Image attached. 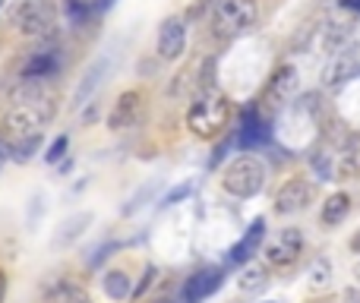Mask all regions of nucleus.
Masks as SVG:
<instances>
[{
    "label": "nucleus",
    "mask_w": 360,
    "mask_h": 303,
    "mask_svg": "<svg viewBox=\"0 0 360 303\" xmlns=\"http://www.w3.org/2000/svg\"><path fill=\"white\" fill-rule=\"evenodd\" d=\"M89 224H92V215H89V212H79V215L67 218V221L57 228V234H54V247L63 250V247H70L73 240H79V237L86 234Z\"/></svg>",
    "instance_id": "nucleus-16"
},
{
    "label": "nucleus",
    "mask_w": 360,
    "mask_h": 303,
    "mask_svg": "<svg viewBox=\"0 0 360 303\" xmlns=\"http://www.w3.org/2000/svg\"><path fill=\"white\" fill-rule=\"evenodd\" d=\"M4 297H6V275L0 272V303H4Z\"/></svg>",
    "instance_id": "nucleus-34"
},
{
    "label": "nucleus",
    "mask_w": 360,
    "mask_h": 303,
    "mask_svg": "<svg viewBox=\"0 0 360 303\" xmlns=\"http://www.w3.org/2000/svg\"><path fill=\"white\" fill-rule=\"evenodd\" d=\"M297 89H300L297 67H294V63H281V67L269 76L266 89H262V98L256 101V105H259L262 114H272V111H278V108L291 105Z\"/></svg>",
    "instance_id": "nucleus-4"
},
{
    "label": "nucleus",
    "mask_w": 360,
    "mask_h": 303,
    "mask_svg": "<svg viewBox=\"0 0 360 303\" xmlns=\"http://www.w3.org/2000/svg\"><path fill=\"white\" fill-rule=\"evenodd\" d=\"M228 117H231L228 95L215 86H202L196 92V98H193L190 111H186V127L199 139H215L228 127Z\"/></svg>",
    "instance_id": "nucleus-1"
},
{
    "label": "nucleus",
    "mask_w": 360,
    "mask_h": 303,
    "mask_svg": "<svg viewBox=\"0 0 360 303\" xmlns=\"http://www.w3.org/2000/svg\"><path fill=\"white\" fill-rule=\"evenodd\" d=\"M221 285H224V269H218V266H205V269L193 272L190 278L184 281L180 300H184V303H202V300H209Z\"/></svg>",
    "instance_id": "nucleus-9"
},
{
    "label": "nucleus",
    "mask_w": 360,
    "mask_h": 303,
    "mask_svg": "<svg viewBox=\"0 0 360 303\" xmlns=\"http://www.w3.org/2000/svg\"><path fill=\"white\" fill-rule=\"evenodd\" d=\"M357 73V60H354V54H351L348 48H338L335 51V60L326 67V76H323V82L326 86H342L345 79H351V76Z\"/></svg>",
    "instance_id": "nucleus-15"
},
{
    "label": "nucleus",
    "mask_w": 360,
    "mask_h": 303,
    "mask_svg": "<svg viewBox=\"0 0 360 303\" xmlns=\"http://www.w3.org/2000/svg\"><path fill=\"white\" fill-rule=\"evenodd\" d=\"M41 146V133H32V136H19L16 143H13V158L16 161H29L35 149Z\"/></svg>",
    "instance_id": "nucleus-20"
},
{
    "label": "nucleus",
    "mask_w": 360,
    "mask_h": 303,
    "mask_svg": "<svg viewBox=\"0 0 360 303\" xmlns=\"http://www.w3.org/2000/svg\"><path fill=\"white\" fill-rule=\"evenodd\" d=\"M269 139H272V127L262 117L259 105H247L240 111V117H237V133H234L237 149L253 152V149H259V146H266Z\"/></svg>",
    "instance_id": "nucleus-5"
},
{
    "label": "nucleus",
    "mask_w": 360,
    "mask_h": 303,
    "mask_svg": "<svg viewBox=\"0 0 360 303\" xmlns=\"http://www.w3.org/2000/svg\"><path fill=\"white\" fill-rule=\"evenodd\" d=\"M342 6H345V10H351V13H357V16H360V0H342Z\"/></svg>",
    "instance_id": "nucleus-31"
},
{
    "label": "nucleus",
    "mask_w": 360,
    "mask_h": 303,
    "mask_svg": "<svg viewBox=\"0 0 360 303\" xmlns=\"http://www.w3.org/2000/svg\"><path fill=\"white\" fill-rule=\"evenodd\" d=\"M51 303H89V297L73 285H60L54 294H51Z\"/></svg>",
    "instance_id": "nucleus-23"
},
{
    "label": "nucleus",
    "mask_w": 360,
    "mask_h": 303,
    "mask_svg": "<svg viewBox=\"0 0 360 303\" xmlns=\"http://www.w3.org/2000/svg\"><path fill=\"white\" fill-rule=\"evenodd\" d=\"M158 303H171V300H158Z\"/></svg>",
    "instance_id": "nucleus-37"
},
{
    "label": "nucleus",
    "mask_w": 360,
    "mask_h": 303,
    "mask_svg": "<svg viewBox=\"0 0 360 303\" xmlns=\"http://www.w3.org/2000/svg\"><path fill=\"white\" fill-rule=\"evenodd\" d=\"M63 6H67V16L73 19L76 25L86 22V19L95 13V0H63Z\"/></svg>",
    "instance_id": "nucleus-21"
},
{
    "label": "nucleus",
    "mask_w": 360,
    "mask_h": 303,
    "mask_svg": "<svg viewBox=\"0 0 360 303\" xmlns=\"http://www.w3.org/2000/svg\"><path fill=\"white\" fill-rule=\"evenodd\" d=\"M351 250H354V253L360 256V228L354 231V237H351Z\"/></svg>",
    "instance_id": "nucleus-33"
},
{
    "label": "nucleus",
    "mask_w": 360,
    "mask_h": 303,
    "mask_svg": "<svg viewBox=\"0 0 360 303\" xmlns=\"http://www.w3.org/2000/svg\"><path fill=\"white\" fill-rule=\"evenodd\" d=\"M348 215H351V196L348 193H332V196L323 202V215L319 218H323L326 228H338Z\"/></svg>",
    "instance_id": "nucleus-17"
},
{
    "label": "nucleus",
    "mask_w": 360,
    "mask_h": 303,
    "mask_svg": "<svg viewBox=\"0 0 360 303\" xmlns=\"http://www.w3.org/2000/svg\"><path fill=\"white\" fill-rule=\"evenodd\" d=\"M92 120H98V105H92L89 111H82V124H92Z\"/></svg>",
    "instance_id": "nucleus-29"
},
{
    "label": "nucleus",
    "mask_w": 360,
    "mask_h": 303,
    "mask_svg": "<svg viewBox=\"0 0 360 303\" xmlns=\"http://www.w3.org/2000/svg\"><path fill=\"white\" fill-rule=\"evenodd\" d=\"M0 6H4V0H0Z\"/></svg>",
    "instance_id": "nucleus-39"
},
{
    "label": "nucleus",
    "mask_w": 360,
    "mask_h": 303,
    "mask_svg": "<svg viewBox=\"0 0 360 303\" xmlns=\"http://www.w3.org/2000/svg\"><path fill=\"white\" fill-rule=\"evenodd\" d=\"M224 193H231L234 199H253L262 193L266 186V165L253 155H237L228 167H224L221 177Z\"/></svg>",
    "instance_id": "nucleus-2"
},
{
    "label": "nucleus",
    "mask_w": 360,
    "mask_h": 303,
    "mask_svg": "<svg viewBox=\"0 0 360 303\" xmlns=\"http://www.w3.org/2000/svg\"><path fill=\"white\" fill-rule=\"evenodd\" d=\"M155 190H158V180H152V183H146L143 190H139L136 196H133L130 202L124 205V215H133V212H139V209H143V205H146V199H152V193H155Z\"/></svg>",
    "instance_id": "nucleus-24"
},
{
    "label": "nucleus",
    "mask_w": 360,
    "mask_h": 303,
    "mask_svg": "<svg viewBox=\"0 0 360 303\" xmlns=\"http://www.w3.org/2000/svg\"><path fill=\"white\" fill-rule=\"evenodd\" d=\"M190 193H193V183H180V186H174V190H171L168 196L162 199V209H168V205H177V202H184V199H190Z\"/></svg>",
    "instance_id": "nucleus-25"
},
{
    "label": "nucleus",
    "mask_w": 360,
    "mask_h": 303,
    "mask_svg": "<svg viewBox=\"0 0 360 303\" xmlns=\"http://www.w3.org/2000/svg\"><path fill=\"white\" fill-rule=\"evenodd\" d=\"M13 25L29 38L48 35L51 25H54V19H51V6L44 4V0H19L16 13H13Z\"/></svg>",
    "instance_id": "nucleus-7"
},
{
    "label": "nucleus",
    "mask_w": 360,
    "mask_h": 303,
    "mask_svg": "<svg viewBox=\"0 0 360 303\" xmlns=\"http://www.w3.org/2000/svg\"><path fill=\"white\" fill-rule=\"evenodd\" d=\"M354 278H357V281H360V259H357V262H354Z\"/></svg>",
    "instance_id": "nucleus-36"
},
{
    "label": "nucleus",
    "mask_w": 360,
    "mask_h": 303,
    "mask_svg": "<svg viewBox=\"0 0 360 303\" xmlns=\"http://www.w3.org/2000/svg\"><path fill=\"white\" fill-rule=\"evenodd\" d=\"M266 285H269V266H262V262H253V266L247 262L243 272L237 275V288H240L243 294H256Z\"/></svg>",
    "instance_id": "nucleus-18"
},
{
    "label": "nucleus",
    "mask_w": 360,
    "mask_h": 303,
    "mask_svg": "<svg viewBox=\"0 0 360 303\" xmlns=\"http://www.w3.org/2000/svg\"><path fill=\"white\" fill-rule=\"evenodd\" d=\"M332 285V266L329 259H316L310 269V288H316V291H323V288Z\"/></svg>",
    "instance_id": "nucleus-22"
},
{
    "label": "nucleus",
    "mask_w": 360,
    "mask_h": 303,
    "mask_svg": "<svg viewBox=\"0 0 360 303\" xmlns=\"http://www.w3.org/2000/svg\"><path fill=\"white\" fill-rule=\"evenodd\" d=\"M266 231H269L266 218H253V221H250V228L243 231V237L228 250V262H234V266H247V262L262 250Z\"/></svg>",
    "instance_id": "nucleus-11"
},
{
    "label": "nucleus",
    "mask_w": 360,
    "mask_h": 303,
    "mask_svg": "<svg viewBox=\"0 0 360 303\" xmlns=\"http://www.w3.org/2000/svg\"><path fill=\"white\" fill-rule=\"evenodd\" d=\"M108 57H98L95 63H89V70L82 73L79 86H76V95H73V108H86L89 101H92V95L98 92V86L105 82V73H108Z\"/></svg>",
    "instance_id": "nucleus-12"
},
{
    "label": "nucleus",
    "mask_w": 360,
    "mask_h": 303,
    "mask_svg": "<svg viewBox=\"0 0 360 303\" xmlns=\"http://www.w3.org/2000/svg\"><path fill=\"white\" fill-rule=\"evenodd\" d=\"M300 253H304V234H300L297 228H281L278 234H275V240H269L266 250H262L266 266H272V269L294 266V262L300 259Z\"/></svg>",
    "instance_id": "nucleus-6"
},
{
    "label": "nucleus",
    "mask_w": 360,
    "mask_h": 303,
    "mask_svg": "<svg viewBox=\"0 0 360 303\" xmlns=\"http://www.w3.org/2000/svg\"><path fill=\"white\" fill-rule=\"evenodd\" d=\"M266 303H275V300H266Z\"/></svg>",
    "instance_id": "nucleus-38"
},
{
    "label": "nucleus",
    "mask_w": 360,
    "mask_h": 303,
    "mask_svg": "<svg viewBox=\"0 0 360 303\" xmlns=\"http://www.w3.org/2000/svg\"><path fill=\"white\" fill-rule=\"evenodd\" d=\"M342 300H348V303H360V291H357V288H351V291H345V294H342Z\"/></svg>",
    "instance_id": "nucleus-30"
},
{
    "label": "nucleus",
    "mask_w": 360,
    "mask_h": 303,
    "mask_svg": "<svg viewBox=\"0 0 360 303\" xmlns=\"http://www.w3.org/2000/svg\"><path fill=\"white\" fill-rule=\"evenodd\" d=\"M231 146H237V143H234V136H231V139H224V143H218V146H215V155H212V158H209V167H218V165H221V161H224V155H228Z\"/></svg>",
    "instance_id": "nucleus-28"
},
{
    "label": "nucleus",
    "mask_w": 360,
    "mask_h": 303,
    "mask_svg": "<svg viewBox=\"0 0 360 303\" xmlns=\"http://www.w3.org/2000/svg\"><path fill=\"white\" fill-rule=\"evenodd\" d=\"M101 288H105V294L111 300H127L133 294L130 288V275L120 272V269H114V272H108L105 278H101Z\"/></svg>",
    "instance_id": "nucleus-19"
},
{
    "label": "nucleus",
    "mask_w": 360,
    "mask_h": 303,
    "mask_svg": "<svg viewBox=\"0 0 360 303\" xmlns=\"http://www.w3.org/2000/svg\"><path fill=\"white\" fill-rule=\"evenodd\" d=\"M313 303H342V300H335V297H323V300H313Z\"/></svg>",
    "instance_id": "nucleus-35"
},
{
    "label": "nucleus",
    "mask_w": 360,
    "mask_h": 303,
    "mask_svg": "<svg viewBox=\"0 0 360 303\" xmlns=\"http://www.w3.org/2000/svg\"><path fill=\"white\" fill-rule=\"evenodd\" d=\"M57 70H60V60H57L54 51H38V54L22 67V76H19V79L44 82V79H51V76H57Z\"/></svg>",
    "instance_id": "nucleus-14"
},
{
    "label": "nucleus",
    "mask_w": 360,
    "mask_h": 303,
    "mask_svg": "<svg viewBox=\"0 0 360 303\" xmlns=\"http://www.w3.org/2000/svg\"><path fill=\"white\" fill-rule=\"evenodd\" d=\"M111 6H114V0H95V13H105Z\"/></svg>",
    "instance_id": "nucleus-32"
},
{
    "label": "nucleus",
    "mask_w": 360,
    "mask_h": 303,
    "mask_svg": "<svg viewBox=\"0 0 360 303\" xmlns=\"http://www.w3.org/2000/svg\"><path fill=\"white\" fill-rule=\"evenodd\" d=\"M259 19L256 0H221L215 6V32L221 38H240Z\"/></svg>",
    "instance_id": "nucleus-3"
},
{
    "label": "nucleus",
    "mask_w": 360,
    "mask_h": 303,
    "mask_svg": "<svg viewBox=\"0 0 360 303\" xmlns=\"http://www.w3.org/2000/svg\"><path fill=\"white\" fill-rule=\"evenodd\" d=\"M162 60H180L186 51V22L184 16H168L158 25V44H155Z\"/></svg>",
    "instance_id": "nucleus-10"
},
{
    "label": "nucleus",
    "mask_w": 360,
    "mask_h": 303,
    "mask_svg": "<svg viewBox=\"0 0 360 303\" xmlns=\"http://www.w3.org/2000/svg\"><path fill=\"white\" fill-rule=\"evenodd\" d=\"M139 108H143V92H124L114 105L111 117H108V127L111 130H127V127L136 124L139 117Z\"/></svg>",
    "instance_id": "nucleus-13"
},
{
    "label": "nucleus",
    "mask_w": 360,
    "mask_h": 303,
    "mask_svg": "<svg viewBox=\"0 0 360 303\" xmlns=\"http://www.w3.org/2000/svg\"><path fill=\"white\" fill-rule=\"evenodd\" d=\"M67 146H70V139L67 136H57L54 143H51V149L44 152V158H48V165H57V161L67 155Z\"/></svg>",
    "instance_id": "nucleus-26"
},
{
    "label": "nucleus",
    "mask_w": 360,
    "mask_h": 303,
    "mask_svg": "<svg viewBox=\"0 0 360 303\" xmlns=\"http://www.w3.org/2000/svg\"><path fill=\"white\" fill-rule=\"evenodd\" d=\"M155 275H158V269H155V266H149V269H146L143 281H139V288H136V291L130 294V297H136V300L143 297V294H146V291H149V288H152V281H155Z\"/></svg>",
    "instance_id": "nucleus-27"
},
{
    "label": "nucleus",
    "mask_w": 360,
    "mask_h": 303,
    "mask_svg": "<svg viewBox=\"0 0 360 303\" xmlns=\"http://www.w3.org/2000/svg\"><path fill=\"white\" fill-rule=\"evenodd\" d=\"M313 193H316V186L307 177L285 180V183L278 186V193H275V212H278V215H297V212L310 209Z\"/></svg>",
    "instance_id": "nucleus-8"
}]
</instances>
